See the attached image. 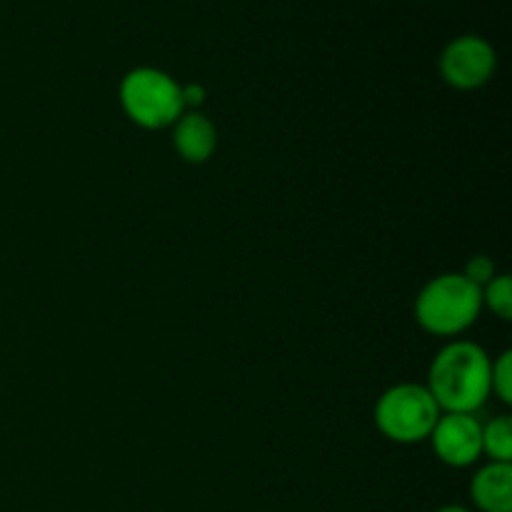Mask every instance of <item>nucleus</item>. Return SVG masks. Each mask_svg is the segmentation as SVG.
Wrapping results in <instances>:
<instances>
[{
  "label": "nucleus",
  "instance_id": "f257e3e1",
  "mask_svg": "<svg viewBox=\"0 0 512 512\" xmlns=\"http://www.w3.org/2000/svg\"><path fill=\"white\" fill-rule=\"evenodd\" d=\"M490 355L473 340H450L438 350L425 388L443 413H470L490 398Z\"/></svg>",
  "mask_w": 512,
  "mask_h": 512
},
{
  "label": "nucleus",
  "instance_id": "f03ea898",
  "mask_svg": "<svg viewBox=\"0 0 512 512\" xmlns=\"http://www.w3.org/2000/svg\"><path fill=\"white\" fill-rule=\"evenodd\" d=\"M480 313H483V288L463 275V270L435 275L415 298V320L425 333L438 338L455 340L478 323Z\"/></svg>",
  "mask_w": 512,
  "mask_h": 512
},
{
  "label": "nucleus",
  "instance_id": "7ed1b4c3",
  "mask_svg": "<svg viewBox=\"0 0 512 512\" xmlns=\"http://www.w3.org/2000/svg\"><path fill=\"white\" fill-rule=\"evenodd\" d=\"M120 108L133 125L143 130L173 128L185 113L183 85L170 73L150 65L128 70L118 88Z\"/></svg>",
  "mask_w": 512,
  "mask_h": 512
},
{
  "label": "nucleus",
  "instance_id": "20e7f679",
  "mask_svg": "<svg viewBox=\"0 0 512 512\" xmlns=\"http://www.w3.org/2000/svg\"><path fill=\"white\" fill-rule=\"evenodd\" d=\"M443 410L423 383H398L385 390L373 410L380 435L398 445H415L430 438Z\"/></svg>",
  "mask_w": 512,
  "mask_h": 512
},
{
  "label": "nucleus",
  "instance_id": "39448f33",
  "mask_svg": "<svg viewBox=\"0 0 512 512\" xmlns=\"http://www.w3.org/2000/svg\"><path fill=\"white\" fill-rule=\"evenodd\" d=\"M498 53L480 35H458L440 53V75L455 90H478L493 80Z\"/></svg>",
  "mask_w": 512,
  "mask_h": 512
},
{
  "label": "nucleus",
  "instance_id": "423d86ee",
  "mask_svg": "<svg viewBox=\"0 0 512 512\" xmlns=\"http://www.w3.org/2000/svg\"><path fill=\"white\" fill-rule=\"evenodd\" d=\"M428 440L440 463L470 468L483 455V423L470 413H443Z\"/></svg>",
  "mask_w": 512,
  "mask_h": 512
},
{
  "label": "nucleus",
  "instance_id": "0eeeda50",
  "mask_svg": "<svg viewBox=\"0 0 512 512\" xmlns=\"http://www.w3.org/2000/svg\"><path fill=\"white\" fill-rule=\"evenodd\" d=\"M173 148L185 163H208L218 148V130L213 120L200 110H185L173 123Z\"/></svg>",
  "mask_w": 512,
  "mask_h": 512
},
{
  "label": "nucleus",
  "instance_id": "6e6552de",
  "mask_svg": "<svg viewBox=\"0 0 512 512\" xmlns=\"http://www.w3.org/2000/svg\"><path fill=\"white\" fill-rule=\"evenodd\" d=\"M470 500L480 512H512V463H485L470 480Z\"/></svg>",
  "mask_w": 512,
  "mask_h": 512
},
{
  "label": "nucleus",
  "instance_id": "1a4fd4ad",
  "mask_svg": "<svg viewBox=\"0 0 512 512\" xmlns=\"http://www.w3.org/2000/svg\"><path fill=\"white\" fill-rule=\"evenodd\" d=\"M483 455L493 463H512V418L498 415L483 425Z\"/></svg>",
  "mask_w": 512,
  "mask_h": 512
},
{
  "label": "nucleus",
  "instance_id": "9d476101",
  "mask_svg": "<svg viewBox=\"0 0 512 512\" xmlns=\"http://www.w3.org/2000/svg\"><path fill=\"white\" fill-rule=\"evenodd\" d=\"M483 308L505 323L512 318V280L508 273H498L483 285Z\"/></svg>",
  "mask_w": 512,
  "mask_h": 512
},
{
  "label": "nucleus",
  "instance_id": "9b49d317",
  "mask_svg": "<svg viewBox=\"0 0 512 512\" xmlns=\"http://www.w3.org/2000/svg\"><path fill=\"white\" fill-rule=\"evenodd\" d=\"M490 395L500 400V403H512V353L503 350L498 358L490 365Z\"/></svg>",
  "mask_w": 512,
  "mask_h": 512
},
{
  "label": "nucleus",
  "instance_id": "f8f14e48",
  "mask_svg": "<svg viewBox=\"0 0 512 512\" xmlns=\"http://www.w3.org/2000/svg\"><path fill=\"white\" fill-rule=\"evenodd\" d=\"M463 275H468L475 285H480V288H483L490 278H495V275H498V268H495V263L488 258V255H475V258L468 260Z\"/></svg>",
  "mask_w": 512,
  "mask_h": 512
},
{
  "label": "nucleus",
  "instance_id": "ddd939ff",
  "mask_svg": "<svg viewBox=\"0 0 512 512\" xmlns=\"http://www.w3.org/2000/svg\"><path fill=\"white\" fill-rule=\"evenodd\" d=\"M183 103L185 110H198L205 103V88L198 83L183 85Z\"/></svg>",
  "mask_w": 512,
  "mask_h": 512
},
{
  "label": "nucleus",
  "instance_id": "4468645a",
  "mask_svg": "<svg viewBox=\"0 0 512 512\" xmlns=\"http://www.w3.org/2000/svg\"><path fill=\"white\" fill-rule=\"evenodd\" d=\"M433 512H473V510L465 508V505H443V508H438Z\"/></svg>",
  "mask_w": 512,
  "mask_h": 512
}]
</instances>
